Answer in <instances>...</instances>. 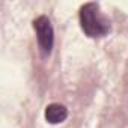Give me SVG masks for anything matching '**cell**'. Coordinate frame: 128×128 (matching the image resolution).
Wrapping results in <instances>:
<instances>
[{
  "label": "cell",
  "instance_id": "6da1fadb",
  "mask_svg": "<svg viewBox=\"0 0 128 128\" xmlns=\"http://www.w3.org/2000/svg\"><path fill=\"white\" fill-rule=\"evenodd\" d=\"M80 26L82 30L89 36V38H101L108 33L110 26L106 21V18L100 12V6L95 2L84 3L80 8Z\"/></svg>",
  "mask_w": 128,
  "mask_h": 128
},
{
  "label": "cell",
  "instance_id": "3957f363",
  "mask_svg": "<svg viewBox=\"0 0 128 128\" xmlns=\"http://www.w3.org/2000/svg\"><path fill=\"white\" fill-rule=\"evenodd\" d=\"M45 120L48 124H60L63 122L66 118H68V108L65 106H62L59 102H53V104H48L45 107Z\"/></svg>",
  "mask_w": 128,
  "mask_h": 128
},
{
  "label": "cell",
  "instance_id": "7a4b0ae2",
  "mask_svg": "<svg viewBox=\"0 0 128 128\" xmlns=\"http://www.w3.org/2000/svg\"><path fill=\"white\" fill-rule=\"evenodd\" d=\"M33 29L36 32V39H38L41 53L44 56H48L54 44V30H53L51 21L45 15H41L33 21Z\"/></svg>",
  "mask_w": 128,
  "mask_h": 128
}]
</instances>
